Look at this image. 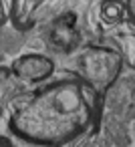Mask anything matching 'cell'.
Segmentation results:
<instances>
[{
	"instance_id": "obj_3",
	"label": "cell",
	"mask_w": 135,
	"mask_h": 147,
	"mask_svg": "<svg viewBox=\"0 0 135 147\" xmlns=\"http://www.w3.org/2000/svg\"><path fill=\"white\" fill-rule=\"evenodd\" d=\"M55 73V61L41 53H26L12 61L10 75L26 85H38L53 77Z\"/></svg>"
},
{
	"instance_id": "obj_10",
	"label": "cell",
	"mask_w": 135,
	"mask_h": 147,
	"mask_svg": "<svg viewBox=\"0 0 135 147\" xmlns=\"http://www.w3.org/2000/svg\"><path fill=\"white\" fill-rule=\"evenodd\" d=\"M0 147H12V143L6 137H0Z\"/></svg>"
},
{
	"instance_id": "obj_7",
	"label": "cell",
	"mask_w": 135,
	"mask_h": 147,
	"mask_svg": "<svg viewBox=\"0 0 135 147\" xmlns=\"http://www.w3.org/2000/svg\"><path fill=\"white\" fill-rule=\"evenodd\" d=\"M14 10V0H0V26H4L12 18Z\"/></svg>"
},
{
	"instance_id": "obj_4",
	"label": "cell",
	"mask_w": 135,
	"mask_h": 147,
	"mask_svg": "<svg viewBox=\"0 0 135 147\" xmlns=\"http://www.w3.org/2000/svg\"><path fill=\"white\" fill-rule=\"evenodd\" d=\"M51 40L61 51H73L79 47V32L75 28L73 16H63L51 28Z\"/></svg>"
},
{
	"instance_id": "obj_2",
	"label": "cell",
	"mask_w": 135,
	"mask_h": 147,
	"mask_svg": "<svg viewBox=\"0 0 135 147\" xmlns=\"http://www.w3.org/2000/svg\"><path fill=\"white\" fill-rule=\"evenodd\" d=\"M77 75L83 83L93 87L97 93H107L121 77L125 59L123 55L107 45H87L77 53Z\"/></svg>"
},
{
	"instance_id": "obj_9",
	"label": "cell",
	"mask_w": 135,
	"mask_h": 147,
	"mask_svg": "<svg viewBox=\"0 0 135 147\" xmlns=\"http://www.w3.org/2000/svg\"><path fill=\"white\" fill-rule=\"evenodd\" d=\"M6 81V71L0 69V117H2V85Z\"/></svg>"
},
{
	"instance_id": "obj_8",
	"label": "cell",
	"mask_w": 135,
	"mask_h": 147,
	"mask_svg": "<svg viewBox=\"0 0 135 147\" xmlns=\"http://www.w3.org/2000/svg\"><path fill=\"white\" fill-rule=\"evenodd\" d=\"M127 4V14H129V22L135 26V0H125Z\"/></svg>"
},
{
	"instance_id": "obj_1",
	"label": "cell",
	"mask_w": 135,
	"mask_h": 147,
	"mask_svg": "<svg viewBox=\"0 0 135 147\" xmlns=\"http://www.w3.org/2000/svg\"><path fill=\"white\" fill-rule=\"evenodd\" d=\"M101 109V93L79 77L51 81L22 97L10 117V131L34 145L65 147L91 129Z\"/></svg>"
},
{
	"instance_id": "obj_5",
	"label": "cell",
	"mask_w": 135,
	"mask_h": 147,
	"mask_svg": "<svg viewBox=\"0 0 135 147\" xmlns=\"http://www.w3.org/2000/svg\"><path fill=\"white\" fill-rule=\"evenodd\" d=\"M99 16L105 24H121L129 20L125 0H103L99 6Z\"/></svg>"
},
{
	"instance_id": "obj_6",
	"label": "cell",
	"mask_w": 135,
	"mask_h": 147,
	"mask_svg": "<svg viewBox=\"0 0 135 147\" xmlns=\"http://www.w3.org/2000/svg\"><path fill=\"white\" fill-rule=\"evenodd\" d=\"M41 4V0H14V10H12V22L16 28H28L32 22V16Z\"/></svg>"
},
{
	"instance_id": "obj_11",
	"label": "cell",
	"mask_w": 135,
	"mask_h": 147,
	"mask_svg": "<svg viewBox=\"0 0 135 147\" xmlns=\"http://www.w3.org/2000/svg\"><path fill=\"white\" fill-rule=\"evenodd\" d=\"M59 147H61V145H59Z\"/></svg>"
}]
</instances>
